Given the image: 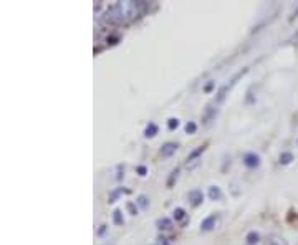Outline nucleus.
I'll return each mask as SVG.
<instances>
[{
	"instance_id": "nucleus-1",
	"label": "nucleus",
	"mask_w": 298,
	"mask_h": 245,
	"mask_svg": "<svg viewBox=\"0 0 298 245\" xmlns=\"http://www.w3.org/2000/svg\"><path fill=\"white\" fill-rule=\"evenodd\" d=\"M118 8L121 12L123 22L134 20L136 17H139L144 10L148 8L146 2H133V0H126V2H118Z\"/></svg>"
},
{
	"instance_id": "nucleus-2",
	"label": "nucleus",
	"mask_w": 298,
	"mask_h": 245,
	"mask_svg": "<svg viewBox=\"0 0 298 245\" xmlns=\"http://www.w3.org/2000/svg\"><path fill=\"white\" fill-rule=\"evenodd\" d=\"M248 72V68H244V70H240L239 73H235L234 76H232V80L227 83V85H224L221 90L217 91V96H216V101H214V104H216V106H219V104H221L224 99H225V96H227V91H230V88L232 86H235V83H237L240 78H242L245 73Z\"/></svg>"
},
{
	"instance_id": "nucleus-3",
	"label": "nucleus",
	"mask_w": 298,
	"mask_h": 245,
	"mask_svg": "<svg viewBox=\"0 0 298 245\" xmlns=\"http://www.w3.org/2000/svg\"><path fill=\"white\" fill-rule=\"evenodd\" d=\"M101 19L104 24L108 25H116V24H121L123 22V17H121V12L120 8H118V3H115V5H111L108 8L106 12L101 15Z\"/></svg>"
},
{
	"instance_id": "nucleus-4",
	"label": "nucleus",
	"mask_w": 298,
	"mask_h": 245,
	"mask_svg": "<svg viewBox=\"0 0 298 245\" xmlns=\"http://www.w3.org/2000/svg\"><path fill=\"white\" fill-rule=\"evenodd\" d=\"M244 164L247 166L248 169H255L260 166V156L255 154V152H247L244 156Z\"/></svg>"
},
{
	"instance_id": "nucleus-5",
	"label": "nucleus",
	"mask_w": 298,
	"mask_h": 245,
	"mask_svg": "<svg viewBox=\"0 0 298 245\" xmlns=\"http://www.w3.org/2000/svg\"><path fill=\"white\" fill-rule=\"evenodd\" d=\"M187 197H189L191 204L194 205V207H197V205H200L204 202V194L200 189H192L189 191V194H187Z\"/></svg>"
},
{
	"instance_id": "nucleus-6",
	"label": "nucleus",
	"mask_w": 298,
	"mask_h": 245,
	"mask_svg": "<svg viewBox=\"0 0 298 245\" xmlns=\"http://www.w3.org/2000/svg\"><path fill=\"white\" fill-rule=\"evenodd\" d=\"M216 224H217V216H216V214H212V216L205 217L204 220L200 222V230L209 232V230H212L214 227H216Z\"/></svg>"
},
{
	"instance_id": "nucleus-7",
	"label": "nucleus",
	"mask_w": 298,
	"mask_h": 245,
	"mask_svg": "<svg viewBox=\"0 0 298 245\" xmlns=\"http://www.w3.org/2000/svg\"><path fill=\"white\" fill-rule=\"evenodd\" d=\"M177 144L176 143H164L163 144V147H161V156L163 157H171L173 154H176V151H177Z\"/></svg>"
},
{
	"instance_id": "nucleus-8",
	"label": "nucleus",
	"mask_w": 298,
	"mask_h": 245,
	"mask_svg": "<svg viewBox=\"0 0 298 245\" xmlns=\"http://www.w3.org/2000/svg\"><path fill=\"white\" fill-rule=\"evenodd\" d=\"M156 225H157V229H159V230H173L174 222H173V219L163 217V219H159V220L156 222Z\"/></svg>"
},
{
	"instance_id": "nucleus-9",
	"label": "nucleus",
	"mask_w": 298,
	"mask_h": 245,
	"mask_svg": "<svg viewBox=\"0 0 298 245\" xmlns=\"http://www.w3.org/2000/svg\"><path fill=\"white\" fill-rule=\"evenodd\" d=\"M216 116H217V108H214L212 104H209L204 111V122H210Z\"/></svg>"
},
{
	"instance_id": "nucleus-10",
	"label": "nucleus",
	"mask_w": 298,
	"mask_h": 245,
	"mask_svg": "<svg viewBox=\"0 0 298 245\" xmlns=\"http://www.w3.org/2000/svg\"><path fill=\"white\" fill-rule=\"evenodd\" d=\"M209 199L210 200H221L222 199V191L219 186H210L209 187Z\"/></svg>"
},
{
	"instance_id": "nucleus-11",
	"label": "nucleus",
	"mask_w": 298,
	"mask_h": 245,
	"mask_svg": "<svg viewBox=\"0 0 298 245\" xmlns=\"http://www.w3.org/2000/svg\"><path fill=\"white\" fill-rule=\"evenodd\" d=\"M128 189H124V187H116L115 191L111 192V194H109V202H116L118 200V197H120L121 194H128Z\"/></svg>"
},
{
	"instance_id": "nucleus-12",
	"label": "nucleus",
	"mask_w": 298,
	"mask_h": 245,
	"mask_svg": "<svg viewBox=\"0 0 298 245\" xmlns=\"http://www.w3.org/2000/svg\"><path fill=\"white\" fill-rule=\"evenodd\" d=\"M157 134V124L156 122H149L146 126V129H144V136L146 138H154Z\"/></svg>"
},
{
	"instance_id": "nucleus-13",
	"label": "nucleus",
	"mask_w": 298,
	"mask_h": 245,
	"mask_svg": "<svg viewBox=\"0 0 298 245\" xmlns=\"http://www.w3.org/2000/svg\"><path fill=\"white\" fill-rule=\"evenodd\" d=\"M258 240H260V235H258L257 232H248L247 237H245L247 245H255V244H258Z\"/></svg>"
},
{
	"instance_id": "nucleus-14",
	"label": "nucleus",
	"mask_w": 298,
	"mask_h": 245,
	"mask_svg": "<svg viewBox=\"0 0 298 245\" xmlns=\"http://www.w3.org/2000/svg\"><path fill=\"white\" fill-rule=\"evenodd\" d=\"M113 222H115L116 225H123L124 224V219H123V212L120 209H116L115 212H113Z\"/></svg>"
},
{
	"instance_id": "nucleus-15",
	"label": "nucleus",
	"mask_w": 298,
	"mask_h": 245,
	"mask_svg": "<svg viewBox=\"0 0 298 245\" xmlns=\"http://www.w3.org/2000/svg\"><path fill=\"white\" fill-rule=\"evenodd\" d=\"M292 161H293V154H292V152H282V154H280V164L287 166V164H290Z\"/></svg>"
},
{
	"instance_id": "nucleus-16",
	"label": "nucleus",
	"mask_w": 298,
	"mask_h": 245,
	"mask_svg": "<svg viewBox=\"0 0 298 245\" xmlns=\"http://www.w3.org/2000/svg\"><path fill=\"white\" fill-rule=\"evenodd\" d=\"M136 204H138L139 207L143 209V211H146V209L149 207V199L146 197V196H139L138 200H136Z\"/></svg>"
},
{
	"instance_id": "nucleus-17",
	"label": "nucleus",
	"mask_w": 298,
	"mask_h": 245,
	"mask_svg": "<svg viewBox=\"0 0 298 245\" xmlns=\"http://www.w3.org/2000/svg\"><path fill=\"white\" fill-rule=\"evenodd\" d=\"M205 151V146H200V147H197V149L194 152H191L189 157H187V161H196V159H199V154H202V152Z\"/></svg>"
},
{
	"instance_id": "nucleus-18",
	"label": "nucleus",
	"mask_w": 298,
	"mask_h": 245,
	"mask_svg": "<svg viewBox=\"0 0 298 245\" xmlns=\"http://www.w3.org/2000/svg\"><path fill=\"white\" fill-rule=\"evenodd\" d=\"M186 217V211H184L182 207H177V209H174V220L179 222V220H182V219Z\"/></svg>"
},
{
	"instance_id": "nucleus-19",
	"label": "nucleus",
	"mask_w": 298,
	"mask_h": 245,
	"mask_svg": "<svg viewBox=\"0 0 298 245\" xmlns=\"http://www.w3.org/2000/svg\"><path fill=\"white\" fill-rule=\"evenodd\" d=\"M177 176H179V169H174L173 172H171V176L168 179V187H173L174 182L177 181Z\"/></svg>"
},
{
	"instance_id": "nucleus-20",
	"label": "nucleus",
	"mask_w": 298,
	"mask_h": 245,
	"mask_svg": "<svg viewBox=\"0 0 298 245\" xmlns=\"http://www.w3.org/2000/svg\"><path fill=\"white\" fill-rule=\"evenodd\" d=\"M168 128L171 131H174V129L179 128V120H177V118H169V120H168Z\"/></svg>"
},
{
	"instance_id": "nucleus-21",
	"label": "nucleus",
	"mask_w": 298,
	"mask_h": 245,
	"mask_svg": "<svg viewBox=\"0 0 298 245\" xmlns=\"http://www.w3.org/2000/svg\"><path fill=\"white\" fill-rule=\"evenodd\" d=\"M184 129H186V133H187V134H194L196 131H197V124H196L194 121H189V122H187V124H186V128H184Z\"/></svg>"
},
{
	"instance_id": "nucleus-22",
	"label": "nucleus",
	"mask_w": 298,
	"mask_h": 245,
	"mask_svg": "<svg viewBox=\"0 0 298 245\" xmlns=\"http://www.w3.org/2000/svg\"><path fill=\"white\" fill-rule=\"evenodd\" d=\"M199 164H200V159H196V161H187V169L192 171V169H196Z\"/></svg>"
},
{
	"instance_id": "nucleus-23",
	"label": "nucleus",
	"mask_w": 298,
	"mask_h": 245,
	"mask_svg": "<svg viewBox=\"0 0 298 245\" xmlns=\"http://www.w3.org/2000/svg\"><path fill=\"white\" fill-rule=\"evenodd\" d=\"M128 211L131 212V216H136V214H138V207H136V204L128 202Z\"/></svg>"
},
{
	"instance_id": "nucleus-24",
	"label": "nucleus",
	"mask_w": 298,
	"mask_h": 245,
	"mask_svg": "<svg viewBox=\"0 0 298 245\" xmlns=\"http://www.w3.org/2000/svg\"><path fill=\"white\" fill-rule=\"evenodd\" d=\"M138 174H139V176H146V174H148V169L144 168V166H139V168H138Z\"/></svg>"
},
{
	"instance_id": "nucleus-25",
	"label": "nucleus",
	"mask_w": 298,
	"mask_h": 245,
	"mask_svg": "<svg viewBox=\"0 0 298 245\" xmlns=\"http://www.w3.org/2000/svg\"><path fill=\"white\" fill-rule=\"evenodd\" d=\"M118 40H120V37H111V38H108V43L109 45H115V43H118Z\"/></svg>"
},
{
	"instance_id": "nucleus-26",
	"label": "nucleus",
	"mask_w": 298,
	"mask_h": 245,
	"mask_svg": "<svg viewBox=\"0 0 298 245\" xmlns=\"http://www.w3.org/2000/svg\"><path fill=\"white\" fill-rule=\"evenodd\" d=\"M157 245H169V242H168V239H157V242H156Z\"/></svg>"
},
{
	"instance_id": "nucleus-27",
	"label": "nucleus",
	"mask_w": 298,
	"mask_h": 245,
	"mask_svg": "<svg viewBox=\"0 0 298 245\" xmlns=\"http://www.w3.org/2000/svg\"><path fill=\"white\" fill-rule=\"evenodd\" d=\"M212 88H214V81H210L209 85L205 86V91H210V90H212Z\"/></svg>"
},
{
	"instance_id": "nucleus-28",
	"label": "nucleus",
	"mask_w": 298,
	"mask_h": 245,
	"mask_svg": "<svg viewBox=\"0 0 298 245\" xmlns=\"http://www.w3.org/2000/svg\"><path fill=\"white\" fill-rule=\"evenodd\" d=\"M104 230H106V225H101V229H99V235L104 234Z\"/></svg>"
},
{
	"instance_id": "nucleus-29",
	"label": "nucleus",
	"mask_w": 298,
	"mask_h": 245,
	"mask_svg": "<svg viewBox=\"0 0 298 245\" xmlns=\"http://www.w3.org/2000/svg\"><path fill=\"white\" fill-rule=\"evenodd\" d=\"M272 245H282V244H280L278 240H273V242H272Z\"/></svg>"
},
{
	"instance_id": "nucleus-30",
	"label": "nucleus",
	"mask_w": 298,
	"mask_h": 245,
	"mask_svg": "<svg viewBox=\"0 0 298 245\" xmlns=\"http://www.w3.org/2000/svg\"><path fill=\"white\" fill-rule=\"evenodd\" d=\"M104 245H113V244H111V242H109V244H104Z\"/></svg>"
},
{
	"instance_id": "nucleus-31",
	"label": "nucleus",
	"mask_w": 298,
	"mask_h": 245,
	"mask_svg": "<svg viewBox=\"0 0 298 245\" xmlns=\"http://www.w3.org/2000/svg\"><path fill=\"white\" fill-rule=\"evenodd\" d=\"M154 245H157V244H154Z\"/></svg>"
}]
</instances>
